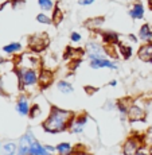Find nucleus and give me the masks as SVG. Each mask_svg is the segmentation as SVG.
I'll return each instance as SVG.
<instances>
[{
	"label": "nucleus",
	"instance_id": "nucleus-1",
	"mask_svg": "<svg viewBox=\"0 0 152 155\" xmlns=\"http://www.w3.org/2000/svg\"><path fill=\"white\" fill-rule=\"evenodd\" d=\"M74 117V115L70 111H65V109H59L54 107L50 112V116L46 119V121L43 123V130L46 132L50 134H58L62 131L67 130L70 126L71 119Z\"/></svg>",
	"mask_w": 152,
	"mask_h": 155
},
{
	"label": "nucleus",
	"instance_id": "nucleus-2",
	"mask_svg": "<svg viewBox=\"0 0 152 155\" xmlns=\"http://www.w3.org/2000/svg\"><path fill=\"white\" fill-rule=\"evenodd\" d=\"M88 123V116L86 115H79L76 116V117L71 119L70 126H69V131L73 134H79L83 131V127Z\"/></svg>",
	"mask_w": 152,
	"mask_h": 155
},
{
	"label": "nucleus",
	"instance_id": "nucleus-3",
	"mask_svg": "<svg viewBox=\"0 0 152 155\" xmlns=\"http://www.w3.org/2000/svg\"><path fill=\"white\" fill-rule=\"evenodd\" d=\"M139 147H140V139L136 138V136H132V138H129L125 142L123 147L124 155H135L139 151Z\"/></svg>",
	"mask_w": 152,
	"mask_h": 155
},
{
	"label": "nucleus",
	"instance_id": "nucleus-4",
	"mask_svg": "<svg viewBox=\"0 0 152 155\" xmlns=\"http://www.w3.org/2000/svg\"><path fill=\"white\" fill-rule=\"evenodd\" d=\"M34 135L31 132H27L22 139H20V144L18 148V155H28L30 147H31V143L34 140Z\"/></svg>",
	"mask_w": 152,
	"mask_h": 155
},
{
	"label": "nucleus",
	"instance_id": "nucleus-5",
	"mask_svg": "<svg viewBox=\"0 0 152 155\" xmlns=\"http://www.w3.org/2000/svg\"><path fill=\"white\" fill-rule=\"evenodd\" d=\"M86 53H88L90 61L98 58H104V49L97 43H89L86 47Z\"/></svg>",
	"mask_w": 152,
	"mask_h": 155
},
{
	"label": "nucleus",
	"instance_id": "nucleus-6",
	"mask_svg": "<svg viewBox=\"0 0 152 155\" xmlns=\"http://www.w3.org/2000/svg\"><path fill=\"white\" fill-rule=\"evenodd\" d=\"M20 81L24 85H34L38 81V76L35 73V70L32 69H26L20 71Z\"/></svg>",
	"mask_w": 152,
	"mask_h": 155
},
{
	"label": "nucleus",
	"instance_id": "nucleus-7",
	"mask_svg": "<svg viewBox=\"0 0 152 155\" xmlns=\"http://www.w3.org/2000/svg\"><path fill=\"white\" fill-rule=\"evenodd\" d=\"M128 119H129L131 121H139V120H144V116L145 113L143 111L140 107L137 105H132L128 108Z\"/></svg>",
	"mask_w": 152,
	"mask_h": 155
},
{
	"label": "nucleus",
	"instance_id": "nucleus-8",
	"mask_svg": "<svg viewBox=\"0 0 152 155\" xmlns=\"http://www.w3.org/2000/svg\"><path fill=\"white\" fill-rule=\"evenodd\" d=\"M46 43H47V39L44 35H35V37H32L30 39V47L32 50H35V51H40L42 49H44Z\"/></svg>",
	"mask_w": 152,
	"mask_h": 155
},
{
	"label": "nucleus",
	"instance_id": "nucleus-9",
	"mask_svg": "<svg viewBox=\"0 0 152 155\" xmlns=\"http://www.w3.org/2000/svg\"><path fill=\"white\" fill-rule=\"evenodd\" d=\"M90 66L93 69H101V68H109V69H117V65L113 64V62L108 61L105 58H98L90 61Z\"/></svg>",
	"mask_w": 152,
	"mask_h": 155
},
{
	"label": "nucleus",
	"instance_id": "nucleus-10",
	"mask_svg": "<svg viewBox=\"0 0 152 155\" xmlns=\"http://www.w3.org/2000/svg\"><path fill=\"white\" fill-rule=\"evenodd\" d=\"M139 58L145 62H152V43H147L139 49Z\"/></svg>",
	"mask_w": 152,
	"mask_h": 155
},
{
	"label": "nucleus",
	"instance_id": "nucleus-11",
	"mask_svg": "<svg viewBox=\"0 0 152 155\" xmlns=\"http://www.w3.org/2000/svg\"><path fill=\"white\" fill-rule=\"evenodd\" d=\"M53 73L50 70H43L42 73L39 74V77H38V81L40 82V86L42 88H47L50 84H51L53 81Z\"/></svg>",
	"mask_w": 152,
	"mask_h": 155
},
{
	"label": "nucleus",
	"instance_id": "nucleus-12",
	"mask_svg": "<svg viewBox=\"0 0 152 155\" xmlns=\"http://www.w3.org/2000/svg\"><path fill=\"white\" fill-rule=\"evenodd\" d=\"M140 39L145 41L148 43H152V31H151V27L150 25H143L141 28H140Z\"/></svg>",
	"mask_w": 152,
	"mask_h": 155
},
{
	"label": "nucleus",
	"instance_id": "nucleus-13",
	"mask_svg": "<svg viewBox=\"0 0 152 155\" xmlns=\"http://www.w3.org/2000/svg\"><path fill=\"white\" fill-rule=\"evenodd\" d=\"M129 15L133 19H141V18L144 16V8H143V5L140 4V3H136L132 10L129 11Z\"/></svg>",
	"mask_w": 152,
	"mask_h": 155
},
{
	"label": "nucleus",
	"instance_id": "nucleus-14",
	"mask_svg": "<svg viewBox=\"0 0 152 155\" xmlns=\"http://www.w3.org/2000/svg\"><path fill=\"white\" fill-rule=\"evenodd\" d=\"M16 109H18V112L20 113L22 116H24V115H28L30 113V108H28V103H27V100L23 97V99H20L19 101H18V105H16Z\"/></svg>",
	"mask_w": 152,
	"mask_h": 155
},
{
	"label": "nucleus",
	"instance_id": "nucleus-15",
	"mask_svg": "<svg viewBox=\"0 0 152 155\" xmlns=\"http://www.w3.org/2000/svg\"><path fill=\"white\" fill-rule=\"evenodd\" d=\"M43 147L37 139H34L31 143V147H30V151H28V155H42V151H43Z\"/></svg>",
	"mask_w": 152,
	"mask_h": 155
},
{
	"label": "nucleus",
	"instance_id": "nucleus-16",
	"mask_svg": "<svg viewBox=\"0 0 152 155\" xmlns=\"http://www.w3.org/2000/svg\"><path fill=\"white\" fill-rule=\"evenodd\" d=\"M57 151L59 153V155H70L71 154V144L70 143H59L57 146Z\"/></svg>",
	"mask_w": 152,
	"mask_h": 155
},
{
	"label": "nucleus",
	"instance_id": "nucleus-17",
	"mask_svg": "<svg viewBox=\"0 0 152 155\" xmlns=\"http://www.w3.org/2000/svg\"><path fill=\"white\" fill-rule=\"evenodd\" d=\"M57 86H58L59 92H62V93H65V94L71 93V92H73V86H71L67 81H59Z\"/></svg>",
	"mask_w": 152,
	"mask_h": 155
},
{
	"label": "nucleus",
	"instance_id": "nucleus-18",
	"mask_svg": "<svg viewBox=\"0 0 152 155\" xmlns=\"http://www.w3.org/2000/svg\"><path fill=\"white\" fill-rule=\"evenodd\" d=\"M3 151L5 155H15L16 154V144L12 142H7L3 146Z\"/></svg>",
	"mask_w": 152,
	"mask_h": 155
},
{
	"label": "nucleus",
	"instance_id": "nucleus-19",
	"mask_svg": "<svg viewBox=\"0 0 152 155\" xmlns=\"http://www.w3.org/2000/svg\"><path fill=\"white\" fill-rule=\"evenodd\" d=\"M118 50H120L121 55H123L124 58H129V57L132 55V49H131L129 46H127V45H120Z\"/></svg>",
	"mask_w": 152,
	"mask_h": 155
},
{
	"label": "nucleus",
	"instance_id": "nucleus-20",
	"mask_svg": "<svg viewBox=\"0 0 152 155\" xmlns=\"http://www.w3.org/2000/svg\"><path fill=\"white\" fill-rule=\"evenodd\" d=\"M20 49H22V45L20 43H10L7 46H4L5 53H15V51H19Z\"/></svg>",
	"mask_w": 152,
	"mask_h": 155
},
{
	"label": "nucleus",
	"instance_id": "nucleus-21",
	"mask_svg": "<svg viewBox=\"0 0 152 155\" xmlns=\"http://www.w3.org/2000/svg\"><path fill=\"white\" fill-rule=\"evenodd\" d=\"M104 39L108 43H116L118 41V35L113 34V32H105V34H104Z\"/></svg>",
	"mask_w": 152,
	"mask_h": 155
},
{
	"label": "nucleus",
	"instance_id": "nucleus-22",
	"mask_svg": "<svg viewBox=\"0 0 152 155\" xmlns=\"http://www.w3.org/2000/svg\"><path fill=\"white\" fill-rule=\"evenodd\" d=\"M62 19H63V14L59 11V8H55V14L53 15V22H54L55 25H59V23L62 22Z\"/></svg>",
	"mask_w": 152,
	"mask_h": 155
},
{
	"label": "nucleus",
	"instance_id": "nucleus-23",
	"mask_svg": "<svg viewBox=\"0 0 152 155\" xmlns=\"http://www.w3.org/2000/svg\"><path fill=\"white\" fill-rule=\"evenodd\" d=\"M38 2H39V5H40L42 10L47 11V10H51V8H53L51 0H38Z\"/></svg>",
	"mask_w": 152,
	"mask_h": 155
},
{
	"label": "nucleus",
	"instance_id": "nucleus-24",
	"mask_svg": "<svg viewBox=\"0 0 152 155\" xmlns=\"http://www.w3.org/2000/svg\"><path fill=\"white\" fill-rule=\"evenodd\" d=\"M37 19L39 23H44V25H50V23H51V19H50L49 16H46L44 14H39L37 16Z\"/></svg>",
	"mask_w": 152,
	"mask_h": 155
},
{
	"label": "nucleus",
	"instance_id": "nucleus-25",
	"mask_svg": "<svg viewBox=\"0 0 152 155\" xmlns=\"http://www.w3.org/2000/svg\"><path fill=\"white\" fill-rule=\"evenodd\" d=\"M38 115H39V107L34 105L31 109H30V116H31V117H35V116H38Z\"/></svg>",
	"mask_w": 152,
	"mask_h": 155
},
{
	"label": "nucleus",
	"instance_id": "nucleus-26",
	"mask_svg": "<svg viewBox=\"0 0 152 155\" xmlns=\"http://www.w3.org/2000/svg\"><path fill=\"white\" fill-rule=\"evenodd\" d=\"M70 38H71V41H73V42H79V41H81V35H79L78 32H73Z\"/></svg>",
	"mask_w": 152,
	"mask_h": 155
},
{
	"label": "nucleus",
	"instance_id": "nucleus-27",
	"mask_svg": "<svg viewBox=\"0 0 152 155\" xmlns=\"http://www.w3.org/2000/svg\"><path fill=\"white\" fill-rule=\"evenodd\" d=\"M94 0H79V4L81 5H89V4H92Z\"/></svg>",
	"mask_w": 152,
	"mask_h": 155
},
{
	"label": "nucleus",
	"instance_id": "nucleus-28",
	"mask_svg": "<svg viewBox=\"0 0 152 155\" xmlns=\"http://www.w3.org/2000/svg\"><path fill=\"white\" fill-rule=\"evenodd\" d=\"M70 155H92V154H88L86 151H78V153H74V154H70Z\"/></svg>",
	"mask_w": 152,
	"mask_h": 155
},
{
	"label": "nucleus",
	"instance_id": "nucleus-29",
	"mask_svg": "<svg viewBox=\"0 0 152 155\" xmlns=\"http://www.w3.org/2000/svg\"><path fill=\"white\" fill-rule=\"evenodd\" d=\"M42 155H53L51 153H50L49 150H47L46 147H43V151H42Z\"/></svg>",
	"mask_w": 152,
	"mask_h": 155
},
{
	"label": "nucleus",
	"instance_id": "nucleus-30",
	"mask_svg": "<svg viewBox=\"0 0 152 155\" xmlns=\"http://www.w3.org/2000/svg\"><path fill=\"white\" fill-rule=\"evenodd\" d=\"M135 155H148V154L145 153V151H143V150H139V151H137V153H136Z\"/></svg>",
	"mask_w": 152,
	"mask_h": 155
},
{
	"label": "nucleus",
	"instance_id": "nucleus-31",
	"mask_svg": "<svg viewBox=\"0 0 152 155\" xmlns=\"http://www.w3.org/2000/svg\"><path fill=\"white\" fill-rule=\"evenodd\" d=\"M116 84H117V81H112V82H111V85H112V86H115Z\"/></svg>",
	"mask_w": 152,
	"mask_h": 155
},
{
	"label": "nucleus",
	"instance_id": "nucleus-32",
	"mask_svg": "<svg viewBox=\"0 0 152 155\" xmlns=\"http://www.w3.org/2000/svg\"><path fill=\"white\" fill-rule=\"evenodd\" d=\"M150 2V7H151V10H152V0H148Z\"/></svg>",
	"mask_w": 152,
	"mask_h": 155
},
{
	"label": "nucleus",
	"instance_id": "nucleus-33",
	"mask_svg": "<svg viewBox=\"0 0 152 155\" xmlns=\"http://www.w3.org/2000/svg\"><path fill=\"white\" fill-rule=\"evenodd\" d=\"M0 62H2V58H0Z\"/></svg>",
	"mask_w": 152,
	"mask_h": 155
},
{
	"label": "nucleus",
	"instance_id": "nucleus-34",
	"mask_svg": "<svg viewBox=\"0 0 152 155\" xmlns=\"http://www.w3.org/2000/svg\"><path fill=\"white\" fill-rule=\"evenodd\" d=\"M151 155H152V154H151Z\"/></svg>",
	"mask_w": 152,
	"mask_h": 155
}]
</instances>
